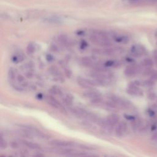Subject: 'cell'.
Returning a JSON list of instances; mask_svg holds the SVG:
<instances>
[{"instance_id": "obj_1", "label": "cell", "mask_w": 157, "mask_h": 157, "mask_svg": "<svg viewBox=\"0 0 157 157\" xmlns=\"http://www.w3.org/2000/svg\"><path fill=\"white\" fill-rule=\"evenodd\" d=\"M102 73L103 72H99L95 71L92 72L90 74V76L100 83L101 85H107L111 83L112 82V76L110 74L106 75L102 74Z\"/></svg>"}, {"instance_id": "obj_2", "label": "cell", "mask_w": 157, "mask_h": 157, "mask_svg": "<svg viewBox=\"0 0 157 157\" xmlns=\"http://www.w3.org/2000/svg\"><path fill=\"white\" fill-rule=\"evenodd\" d=\"M68 109L74 116H75L77 118H82L89 117L88 112L85 111V109H82L81 107H72L69 106Z\"/></svg>"}, {"instance_id": "obj_3", "label": "cell", "mask_w": 157, "mask_h": 157, "mask_svg": "<svg viewBox=\"0 0 157 157\" xmlns=\"http://www.w3.org/2000/svg\"><path fill=\"white\" fill-rule=\"evenodd\" d=\"M49 144L53 146L56 147H72L75 145L74 143L70 142V141L63 140H51Z\"/></svg>"}, {"instance_id": "obj_4", "label": "cell", "mask_w": 157, "mask_h": 157, "mask_svg": "<svg viewBox=\"0 0 157 157\" xmlns=\"http://www.w3.org/2000/svg\"><path fill=\"white\" fill-rule=\"evenodd\" d=\"M140 67L138 65H132L128 66L126 69L125 70V74L127 77H133L137 73L139 72Z\"/></svg>"}, {"instance_id": "obj_5", "label": "cell", "mask_w": 157, "mask_h": 157, "mask_svg": "<svg viewBox=\"0 0 157 157\" xmlns=\"http://www.w3.org/2000/svg\"><path fill=\"white\" fill-rule=\"evenodd\" d=\"M83 96L86 98L88 99H95L97 98H100L101 97V93L96 90H93V89H88V90L85 91L83 93Z\"/></svg>"}, {"instance_id": "obj_6", "label": "cell", "mask_w": 157, "mask_h": 157, "mask_svg": "<svg viewBox=\"0 0 157 157\" xmlns=\"http://www.w3.org/2000/svg\"><path fill=\"white\" fill-rule=\"evenodd\" d=\"M127 129V123L125 122H120L116 128V134L118 137H122Z\"/></svg>"}, {"instance_id": "obj_7", "label": "cell", "mask_w": 157, "mask_h": 157, "mask_svg": "<svg viewBox=\"0 0 157 157\" xmlns=\"http://www.w3.org/2000/svg\"><path fill=\"white\" fill-rule=\"evenodd\" d=\"M93 52H95L98 54H101L103 55L106 56H112L116 54V50L115 49H111V48H107V49H95V50H93Z\"/></svg>"}, {"instance_id": "obj_8", "label": "cell", "mask_w": 157, "mask_h": 157, "mask_svg": "<svg viewBox=\"0 0 157 157\" xmlns=\"http://www.w3.org/2000/svg\"><path fill=\"white\" fill-rule=\"evenodd\" d=\"M131 51H132V53L134 56H140L144 54L145 49L142 45L137 44V45H134L132 47V49H131Z\"/></svg>"}, {"instance_id": "obj_9", "label": "cell", "mask_w": 157, "mask_h": 157, "mask_svg": "<svg viewBox=\"0 0 157 157\" xmlns=\"http://www.w3.org/2000/svg\"><path fill=\"white\" fill-rule=\"evenodd\" d=\"M127 92L132 95L138 96L140 95H142V92H141L139 89L136 87V83H132L129 85V87L127 90Z\"/></svg>"}, {"instance_id": "obj_10", "label": "cell", "mask_w": 157, "mask_h": 157, "mask_svg": "<svg viewBox=\"0 0 157 157\" xmlns=\"http://www.w3.org/2000/svg\"><path fill=\"white\" fill-rule=\"evenodd\" d=\"M106 120L110 125H111L112 126L114 127L117 123H118L120 117L117 114H111L107 117Z\"/></svg>"}, {"instance_id": "obj_11", "label": "cell", "mask_w": 157, "mask_h": 157, "mask_svg": "<svg viewBox=\"0 0 157 157\" xmlns=\"http://www.w3.org/2000/svg\"><path fill=\"white\" fill-rule=\"evenodd\" d=\"M77 82L83 88H87V89H92L93 87L90 85L86 78H82V77H78L77 79Z\"/></svg>"}, {"instance_id": "obj_12", "label": "cell", "mask_w": 157, "mask_h": 157, "mask_svg": "<svg viewBox=\"0 0 157 157\" xmlns=\"http://www.w3.org/2000/svg\"><path fill=\"white\" fill-rule=\"evenodd\" d=\"M77 151L71 149H61L56 150V153L60 155H67V156H72V155L76 153Z\"/></svg>"}, {"instance_id": "obj_13", "label": "cell", "mask_w": 157, "mask_h": 157, "mask_svg": "<svg viewBox=\"0 0 157 157\" xmlns=\"http://www.w3.org/2000/svg\"><path fill=\"white\" fill-rule=\"evenodd\" d=\"M22 143L25 145L26 147H27L31 149H35V150H38L41 149V146L36 144V143H33L31 142H29V141L27 140H22Z\"/></svg>"}, {"instance_id": "obj_14", "label": "cell", "mask_w": 157, "mask_h": 157, "mask_svg": "<svg viewBox=\"0 0 157 157\" xmlns=\"http://www.w3.org/2000/svg\"><path fill=\"white\" fill-rule=\"evenodd\" d=\"M44 22L46 23H55V24H58L61 23V20L60 18H58L56 17H48L44 20Z\"/></svg>"}, {"instance_id": "obj_15", "label": "cell", "mask_w": 157, "mask_h": 157, "mask_svg": "<svg viewBox=\"0 0 157 157\" xmlns=\"http://www.w3.org/2000/svg\"><path fill=\"white\" fill-rule=\"evenodd\" d=\"M82 64L86 67H89L93 65V62L90 57L85 56L82 59Z\"/></svg>"}, {"instance_id": "obj_16", "label": "cell", "mask_w": 157, "mask_h": 157, "mask_svg": "<svg viewBox=\"0 0 157 157\" xmlns=\"http://www.w3.org/2000/svg\"><path fill=\"white\" fill-rule=\"evenodd\" d=\"M141 65L146 67H150L153 66L154 62L150 59H145L141 61Z\"/></svg>"}, {"instance_id": "obj_17", "label": "cell", "mask_w": 157, "mask_h": 157, "mask_svg": "<svg viewBox=\"0 0 157 157\" xmlns=\"http://www.w3.org/2000/svg\"><path fill=\"white\" fill-rule=\"evenodd\" d=\"M60 65L62 66L63 68V70H65V73L66 77L67 78H70L72 75V72L70 70V69L67 67V66L65 64V63H61V62H60Z\"/></svg>"}, {"instance_id": "obj_18", "label": "cell", "mask_w": 157, "mask_h": 157, "mask_svg": "<svg viewBox=\"0 0 157 157\" xmlns=\"http://www.w3.org/2000/svg\"><path fill=\"white\" fill-rule=\"evenodd\" d=\"M49 72L51 74L54 75L55 77L61 76L60 74V71H59V70L57 69L55 66H51V67H50L49 68Z\"/></svg>"}, {"instance_id": "obj_19", "label": "cell", "mask_w": 157, "mask_h": 157, "mask_svg": "<svg viewBox=\"0 0 157 157\" xmlns=\"http://www.w3.org/2000/svg\"><path fill=\"white\" fill-rule=\"evenodd\" d=\"M115 41L117 43H122L126 44L128 43L129 41V38L127 37V36H119V37H117L115 38Z\"/></svg>"}, {"instance_id": "obj_20", "label": "cell", "mask_w": 157, "mask_h": 157, "mask_svg": "<svg viewBox=\"0 0 157 157\" xmlns=\"http://www.w3.org/2000/svg\"><path fill=\"white\" fill-rule=\"evenodd\" d=\"M58 40L60 42V43L62 45H66L67 43V38L65 34H60L59 36Z\"/></svg>"}, {"instance_id": "obj_21", "label": "cell", "mask_w": 157, "mask_h": 157, "mask_svg": "<svg viewBox=\"0 0 157 157\" xmlns=\"http://www.w3.org/2000/svg\"><path fill=\"white\" fill-rule=\"evenodd\" d=\"M72 101H73V97L72 95H70V94L67 95L63 99V102L68 106L71 105L72 103Z\"/></svg>"}, {"instance_id": "obj_22", "label": "cell", "mask_w": 157, "mask_h": 157, "mask_svg": "<svg viewBox=\"0 0 157 157\" xmlns=\"http://www.w3.org/2000/svg\"><path fill=\"white\" fill-rule=\"evenodd\" d=\"M50 92L52 94H54V95H61L62 94V92L60 90V88H59L58 87H56V86H54V87H52L50 90Z\"/></svg>"}, {"instance_id": "obj_23", "label": "cell", "mask_w": 157, "mask_h": 157, "mask_svg": "<svg viewBox=\"0 0 157 157\" xmlns=\"http://www.w3.org/2000/svg\"><path fill=\"white\" fill-rule=\"evenodd\" d=\"M107 67H106L105 66H104V67H103L101 66H96L93 67V70L97 72L104 73V72L108 71V69L107 68Z\"/></svg>"}, {"instance_id": "obj_24", "label": "cell", "mask_w": 157, "mask_h": 157, "mask_svg": "<svg viewBox=\"0 0 157 157\" xmlns=\"http://www.w3.org/2000/svg\"><path fill=\"white\" fill-rule=\"evenodd\" d=\"M7 147L8 144L6 143V141L3 139L2 134H1V136H0V149L4 150L5 149H6Z\"/></svg>"}, {"instance_id": "obj_25", "label": "cell", "mask_w": 157, "mask_h": 157, "mask_svg": "<svg viewBox=\"0 0 157 157\" xmlns=\"http://www.w3.org/2000/svg\"><path fill=\"white\" fill-rule=\"evenodd\" d=\"M35 51L34 45L33 44H29L27 48V52L29 55L33 54Z\"/></svg>"}, {"instance_id": "obj_26", "label": "cell", "mask_w": 157, "mask_h": 157, "mask_svg": "<svg viewBox=\"0 0 157 157\" xmlns=\"http://www.w3.org/2000/svg\"><path fill=\"white\" fill-rule=\"evenodd\" d=\"M8 77L10 78V79H11V80H14V78H15V73L14 71L12 68H10L9 70V72H8Z\"/></svg>"}, {"instance_id": "obj_27", "label": "cell", "mask_w": 157, "mask_h": 157, "mask_svg": "<svg viewBox=\"0 0 157 157\" xmlns=\"http://www.w3.org/2000/svg\"><path fill=\"white\" fill-rule=\"evenodd\" d=\"M114 65H115V62L112 60H109L104 63V66H105L106 67H111V66H114Z\"/></svg>"}, {"instance_id": "obj_28", "label": "cell", "mask_w": 157, "mask_h": 157, "mask_svg": "<svg viewBox=\"0 0 157 157\" xmlns=\"http://www.w3.org/2000/svg\"><path fill=\"white\" fill-rule=\"evenodd\" d=\"M46 60H48V61H49V62H51L52 61H54V56H52V55H51L50 54H48V55H46Z\"/></svg>"}, {"instance_id": "obj_29", "label": "cell", "mask_w": 157, "mask_h": 157, "mask_svg": "<svg viewBox=\"0 0 157 157\" xmlns=\"http://www.w3.org/2000/svg\"><path fill=\"white\" fill-rule=\"evenodd\" d=\"M12 61L14 62V63H19L20 61V56H14L13 58H12Z\"/></svg>"}, {"instance_id": "obj_30", "label": "cell", "mask_w": 157, "mask_h": 157, "mask_svg": "<svg viewBox=\"0 0 157 157\" xmlns=\"http://www.w3.org/2000/svg\"><path fill=\"white\" fill-rule=\"evenodd\" d=\"M50 49L52 51H53V52L58 51V48H57V46L55 44H52L50 46Z\"/></svg>"}, {"instance_id": "obj_31", "label": "cell", "mask_w": 157, "mask_h": 157, "mask_svg": "<svg viewBox=\"0 0 157 157\" xmlns=\"http://www.w3.org/2000/svg\"><path fill=\"white\" fill-rule=\"evenodd\" d=\"M17 81L19 82H22L23 81H25V78L22 75H19L17 76Z\"/></svg>"}, {"instance_id": "obj_32", "label": "cell", "mask_w": 157, "mask_h": 157, "mask_svg": "<svg viewBox=\"0 0 157 157\" xmlns=\"http://www.w3.org/2000/svg\"><path fill=\"white\" fill-rule=\"evenodd\" d=\"M10 146H11V147H12L13 149H16L18 147V144L16 142H12L10 143Z\"/></svg>"}, {"instance_id": "obj_33", "label": "cell", "mask_w": 157, "mask_h": 157, "mask_svg": "<svg viewBox=\"0 0 157 157\" xmlns=\"http://www.w3.org/2000/svg\"><path fill=\"white\" fill-rule=\"evenodd\" d=\"M151 72H152V71H151V69L150 68V67H147V68L145 70L144 73V74L147 75V74H149L150 73H151Z\"/></svg>"}, {"instance_id": "obj_34", "label": "cell", "mask_w": 157, "mask_h": 157, "mask_svg": "<svg viewBox=\"0 0 157 157\" xmlns=\"http://www.w3.org/2000/svg\"><path fill=\"white\" fill-rule=\"evenodd\" d=\"M79 145V147L82 149H87V150H92L93 148H90V147H88L87 145Z\"/></svg>"}, {"instance_id": "obj_35", "label": "cell", "mask_w": 157, "mask_h": 157, "mask_svg": "<svg viewBox=\"0 0 157 157\" xmlns=\"http://www.w3.org/2000/svg\"><path fill=\"white\" fill-rule=\"evenodd\" d=\"M125 117L128 120H133L135 119V117L134 116H129V115H125Z\"/></svg>"}, {"instance_id": "obj_36", "label": "cell", "mask_w": 157, "mask_h": 157, "mask_svg": "<svg viewBox=\"0 0 157 157\" xmlns=\"http://www.w3.org/2000/svg\"><path fill=\"white\" fill-rule=\"evenodd\" d=\"M87 43H86V42L85 41H82V44H81V49H84L85 48V47H87Z\"/></svg>"}, {"instance_id": "obj_37", "label": "cell", "mask_w": 157, "mask_h": 157, "mask_svg": "<svg viewBox=\"0 0 157 157\" xmlns=\"http://www.w3.org/2000/svg\"><path fill=\"white\" fill-rule=\"evenodd\" d=\"M151 78H152L153 80H155V81H157V71L153 73L152 74V76H151Z\"/></svg>"}, {"instance_id": "obj_38", "label": "cell", "mask_w": 157, "mask_h": 157, "mask_svg": "<svg viewBox=\"0 0 157 157\" xmlns=\"http://www.w3.org/2000/svg\"><path fill=\"white\" fill-rule=\"evenodd\" d=\"M14 88L15 90H17L18 92H22L23 90V89L22 87H20L19 86H14Z\"/></svg>"}, {"instance_id": "obj_39", "label": "cell", "mask_w": 157, "mask_h": 157, "mask_svg": "<svg viewBox=\"0 0 157 157\" xmlns=\"http://www.w3.org/2000/svg\"><path fill=\"white\" fill-rule=\"evenodd\" d=\"M36 98H37L38 99H41L42 98H43V94H41V93H38V95H36Z\"/></svg>"}, {"instance_id": "obj_40", "label": "cell", "mask_w": 157, "mask_h": 157, "mask_svg": "<svg viewBox=\"0 0 157 157\" xmlns=\"http://www.w3.org/2000/svg\"><path fill=\"white\" fill-rule=\"evenodd\" d=\"M154 59L157 61V51H154Z\"/></svg>"}, {"instance_id": "obj_41", "label": "cell", "mask_w": 157, "mask_h": 157, "mask_svg": "<svg viewBox=\"0 0 157 157\" xmlns=\"http://www.w3.org/2000/svg\"><path fill=\"white\" fill-rule=\"evenodd\" d=\"M25 75H26V76H27V77H28V78H31V77L33 76V74H31V72H27V74H26Z\"/></svg>"}, {"instance_id": "obj_42", "label": "cell", "mask_w": 157, "mask_h": 157, "mask_svg": "<svg viewBox=\"0 0 157 157\" xmlns=\"http://www.w3.org/2000/svg\"><path fill=\"white\" fill-rule=\"evenodd\" d=\"M145 1L147 2H150V3H155V2H157V0H144Z\"/></svg>"}, {"instance_id": "obj_43", "label": "cell", "mask_w": 157, "mask_h": 157, "mask_svg": "<svg viewBox=\"0 0 157 157\" xmlns=\"http://www.w3.org/2000/svg\"><path fill=\"white\" fill-rule=\"evenodd\" d=\"M149 115H150V116H154V115L155 114H154V112L152 111H151V110L149 111Z\"/></svg>"}, {"instance_id": "obj_44", "label": "cell", "mask_w": 157, "mask_h": 157, "mask_svg": "<svg viewBox=\"0 0 157 157\" xmlns=\"http://www.w3.org/2000/svg\"><path fill=\"white\" fill-rule=\"evenodd\" d=\"M34 156H44V155H43V154H37V155H35Z\"/></svg>"}, {"instance_id": "obj_45", "label": "cell", "mask_w": 157, "mask_h": 157, "mask_svg": "<svg viewBox=\"0 0 157 157\" xmlns=\"http://www.w3.org/2000/svg\"><path fill=\"white\" fill-rule=\"evenodd\" d=\"M129 1H131V2H133V3H134V2H137V1H138L139 0H129Z\"/></svg>"}]
</instances>
